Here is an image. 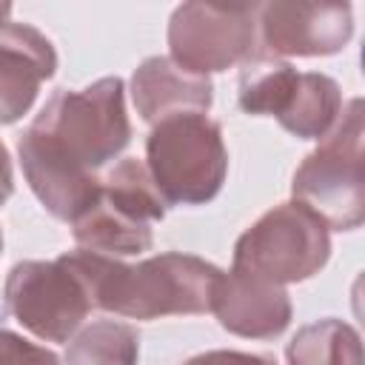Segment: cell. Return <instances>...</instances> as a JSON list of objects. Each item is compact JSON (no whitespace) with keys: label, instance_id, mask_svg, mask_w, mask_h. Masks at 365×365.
I'll return each mask as SVG.
<instances>
[{"label":"cell","instance_id":"6da1fadb","mask_svg":"<svg viewBox=\"0 0 365 365\" xmlns=\"http://www.w3.org/2000/svg\"><path fill=\"white\" fill-rule=\"evenodd\" d=\"M131 143L123 77H100L80 91L57 88L17 140L20 165L40 205L71 222L97 194L100 168Z\"/></svg>","mask_w":365,"mask_h":365},{"label":"cell","instance_id":"7a4b0ae2","mask_svg":"<svg viewBox=\"0 0 365 365\" xmlns=\"http://www.w3.org/2000/svg\"><path fill=\"white\" fill-rule=\"evenodd\" d=\"M60 257L77 271L97 311L125 319L208 314L222 277V268L214 262L180 251H165L134 265L91 248Z\"/></svg>","mask_w":365,"mask_h":365},{"label":"cell","instance_id":"3957f363","mask_svg":"<svg viewBox=\"0 0 365 365\" xmlns=\"http://www.w3.org/2000/svg\"><path fill=\"white\" fill-rule=\"evenodd\" d=\"M165 208L145 160L123 157L100 174L97 194L68 225L80 248L128 257L154 245V222L165 217Z\"/></svg>","mask_w":365,"mask_h":365},{"label":"cell","instance_id":"277c9868","mask_svg":"<svg viewBox=\"0 0 365 365\" xmlns=\"http://www.w3.org/2000/svg\"><path fill=\"white\" fill-rule=\"evenodd\" d=\"M362 100L339 108L336 123L319 145L299 163L291 194L308 205L328 228L354 231L365 220V160H362Z\"/></svg>","mask_w":365,"mask_h":365},{"label":"cell","instance_id":"5b68a950","mask_svg":"<svg viewBox=\"0 0 365 365\" xmlns=\"http://www.w3.org/2000/svg\"><path fill=\"white\" fill-rule=\"evenodd\" d=\"M145 165L168 205L211 202L228 174L222 125L205 111L154 123L145 140Z\"/></svg>","mask_w":365,"mask_h":365},{"label":"cell","instance_id":"8992f818","mask_svg":"<svg viewBox=\"0 0 365 365\" xmlns=\"http://www.w3.org/2000/svg\"><path fill=\"white\" fill-rule=\"evenodd\" d=\"M331 257V228L299 200L274 205L234 242V268L291 285L311 279Z\"/></svg>","mask_w":365,"mask_h":365},{"label":"cell","instance_id":"52a82bcc","mask_svg":"<svg viewBox=\"0 0 365 365\" xmlns=\"http://www.w3.org/2000/svg\"><path fill=\"white\" fill-rule=\"evenodd\" d=\"M3 308L31 336L66 345L94 311L77 271L63 259H23L3 285Z\"/></svg>","mask_w":365,"mask_h":365},{"label":"cell","instance_id":"ba28073f","mask_svg":"<svg viewBox=\"0 0 365 365\" xmlns=\"http://www.w3.org/2000/svg\"><path fill=\"white\" fill-rule=\"evenodd\" d=\"M168 57L188 71H228L257 51V14L234 0H182L168 20Z\"/></svg>","mask_w":365,"mask_h":365},{"label":"cell","instance_id":"9c48e42d","mask_svg":"<svg viewBox=\"0 0 365 365\" xmlns=\"http://www.w3.org/2000/svg\"><path fill=\"white\" fill-rule=\"evenodd\" d=\"M351 37V0H265L257 11V48L277 57L339 54Z\"/></svg>","mask_w":365,"mask_h":365},{"label":"cell","instance_id":"30bf717a","mask_svg":"<svg viewBox=\"0 0 365 365\" xmlns=\"http://www.w3.org/2000/svg\"><path fill=\"white\" fill-rule=\"evenodd\" d=\"M211 314L234 336L274 339L288 328L294 308L282 282L231 265L217 282Z\"/></svg>","mask_w":365,"mask_h":365},{"label":"cell","instance_id":"8fae6325","mask_svg":"<svg viewBox=\"0 0 365 365\" xmlns=\"http://www.w3.org/2000/svg\"><path fill=\"white\" fill-rule=\"evenodd\" d=\"M57 51L29 23H0V125L17 123L37 100L40 86L54 77Z\"/></svg>","mask_w":365,"mask_h":365},{"label":"cell","instance_id":"7c38bea8","mask_svg":"<svg viewBox=\"0 0 365 365\" xmlns=\"http://www.w3.org/2000/svg\"><path fill=\"white\" fill-rule=\"evenodd\" d=\"M131 100L143 123L154 125L171 114L208 111L214 86L208 74L182 68L165 54L145 57L131 74Z\"/></svg>","mask_w":365,"mask_h":365},{"label":"cell","instance_id":"4fadbf2b","mask_svg":"<svg viewBox=\"0 0 365 365\" xmlns=\"http://www.w3.org/2000/svg\"><path fill=\"white\" fill-rule=\"evenodd\" d=\"M342 108V88L334 77L322 71H299L288 106L279 111L277 123L299 140H319L331 131Z\"/></svg>","mask_w":365,"mask_h":365},{"label":"cell","instance_id":"5bb4252c","mask_svg":"<svg viewBox=\"0 0 365 365\" xmlns=\"http://www.w3.org/2000/svg\"><path fill=\"white\" fill-rule=\"evenodd\" d=\"M299 71L277 54L254 51L248 60L240 63V83H237V103L245 114L254 117H279L288 106Z\"/></svg>","mask_w":365,"mask_h":365},{"label":"cell","instance_id":"9a60e30c","mask_svg":"<svg viewBox=\"0 0 365 365\" xmlns=\"http://www.w3.org/2000/svg\"><path fill=\"white\" fill-rule=\"evenodd\" d=\"M288 362L297 365H322V362H359V334L334 317L317 319L294 334L285 351Z\"/></svg>","mask_w":365,"mask_h":365},{"label":"cell","instance_id":"2e32d148","mask_svg":"<svg viewBox=\"0 0 365 365\" xmlns=\"http://www.w3.org/2000/svg\"><path fill=\"white\" fill-rule=\"evenodd\" d=\"M66 362H137L140 334L134 325L120 319H94L83 322L74 336L66 342Z\"/></svg>","mask_w":365,"mask_h":365},{"label":"cell","instance_id":"e0dca14e","mask_svg":"<svg viewBox=\"0 0 365 365\" xmlns=\"http://www.w3.org/2000/svg\"><path fill=\"white\" fill-rule=\"evenodd\" d=\"M57 362L60 356L46 345L29 342L26 336L0 328V362Z\"/></svg>","mask_w":365,"mask_h":365},{"label":"cell","instance_id":"ac0fdd59","mask_svg":"<svg viewBox=\"0 0 365 365\" xmlns=\"http://www.w3.org/2000/svg\"><path fill=\"white\" fill-rule=\"evenodd\" d=\"M14 191V174H11V157H9V148L3 145L0 140V208L6 205V200L11 197Z\"/></svg>","mask_w":365,"mask_h":365},{"label":"cell","instance_id":"d6986e66","mask_svg":"<svg viewBox=\"0 0 365 365\" xmlns=\"http://www.w3.org/2000/svg\"><path fill=\"white\" fill-rule=\"evenodd\" d=\"M234 3H240V6H245L248 11H254V14H257V11L262 9V3H265V0H234Z\"/></svg>","mask_w":365,"mask_h":365},{"label":"cell","instance_id":"ffe728a7","mask_svg":"<svg viewBox=\"0 0 365 365\" xmlns=\"http://www.w3.org/2000/svg\"><path fill=\"white\" fill-rule=\"evenodd\" d=\"M11 14V0H0V23H6Z\"/></svg>","mask_w":365,"mask_h":365},{"label":"cell","instance_id":"44dd1931","mask_svg":"<svg viewBox=\"0 0 365 365\" xmlns=\"http://www.w3.org/2000/svg\"><path fill=\"white\" fill-rule=\"evenodd\" d=\"M0 254H3V231H0Z\"/></svg>","mask_w":365,"mask_h":365}]
</instances>
